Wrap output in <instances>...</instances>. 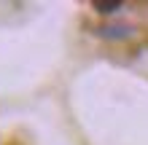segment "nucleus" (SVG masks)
Returning <instances> with one entry per match:
<instances>
[{"instance_id": "f257e3e1", "label": "nucleus", "mask_w": 148, "mask_h": 145, "mask_svg": "<svg viewBox=\"0 0 148 145\" xmlns=\"http://www.w3.org/2000/svg\"><path fill=\"white\" fill-rule=\"evenodd\" d=\"M100 35L102 38H127V35H132V27L129 24H110V27H100Z\"/></svg>"}, {"instance_id": "f03ea898", "label": "nucleus", "mask_w": 148, "mask_h": 145, "mask_svg": "<svg viewBox=\"0 0 148 145\" xmlns=\"http://www.w3.org/2000/svg\"><path fill=\"white\" fill-rule=\"evenodd\" d=\"M94 11H100L102 16H110V14L121 11V3H119V0H110V3H102V0H97V3H94Z\"/></svg>"}]
</instances>
